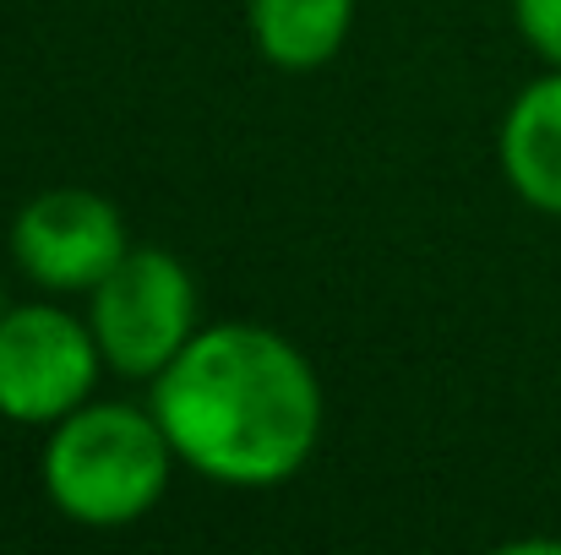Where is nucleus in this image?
<instances>
[{"instance_id": "39448f33", "label": "nucleus", "mask_w": 561, "mask_h": 555, "mask_svg": "<svg viewBox=\"0 0 561 555\" xmlns=\"http://www.w3.org/2000/svg\"><path fill=\"white\" fill-rule=\"evenodd\" d=\"M126 251H131V229L121 207L88 185L38 190L11 218V262L44 294L88 300Z\"/></svg>"}, {"instance_id": "1a4fd4ad", "label": "nucleus", "mask_w": 561, "mask_h": 555, "mask_svg": "<svg viewBox=\"0 0 561 555\" xmlns=\"http://www.w3.org/2000/svg\"><path fill=\"white\" fill-rule=\"evenodd\" d=\"M0 311H5V294H0Z\"/></svg>"}, {"instance_id": "f03ea898", "label": "nucleus", "mask_w": 561, "mask_h": 555, "mask_svg": "<svg viewBox=\"0 0 561 555\" xmlns=\"http://www.w3.org/2000/svg\"><path fill=\"white\" fill-rule=\"evenodd\" d=\"M175 469L181 458L159 414L148 403H121V397H88L82 408H71L44 430L38 452L44 501L66 523L99 534L142 523L164 501Z\"/></svg>"}, {"instance_id": "20e7f679", "label": "nucleus", "mask_w": 561, "mask_h": 555, "mask_svg": "<svg viewBox=\"0 0 561 555\" xmlns=\"http://www.w3.org/2000/svg\"><path fill=\"white\" fill-rule=\"evenodd\" d=\"M99 370L104 355L88 316H71L55 300L0 311V419L49 430L93 397Z\"/></svg>"}, {"instance_id": "423d86ee", "label": "nucleus", "mask_w": 561, "mask_h": 555, "mask_svg": "<svg viewBox=\"0 0 561 555\" xmlns=\"http://www.w3.org/2000/svg\"><path fill=\"white\" fill-rule=\"evenodd\" d=\"M496 159L513 196L546 218H561V71L535 77L502 115Z\"/></svg>"}, {"instance_id": "7ed1b4c3", "label": "nucleus", "mask_w": 561, "mask_h": 555, "mask_svg": "<svg viewBox=\"0 0 561 555\" xmlns=\"http://www.w3.org/2000/svg\"><path fill=\"white\" fill-rule=\"evenodd\" d=\"M88 327L104 370L126 381H159L196 338V278L164 245H131L88 294Z\"/></svg>"}, {"instance_id": "f257e3e1", "label": "nucleus", "mask_w": 561, "mask_h": 555, "mask_svg": "<svg viewBox=\"0 0 561 555\" xmlns=\"http://www.w3.org/2000/svg\"><path fill=\"white\" fill-rule=\"evenodd\" d=\"M181 469L224 490L289 485L322 447L328 397L295 338L262 322L196 327L159 381H148Z\"/></svg>"}, {"instance_id": "0eeeda50", "label": "nucleus", "mask_w": 561, "mask_h": 555, "mask_svg": "<svg viewBox=\"0 0 561 555\" xmlns=\"http://www.w3.org/2000/svg\"><path fill=\"white\" fill-rule=\"evenodd\" d=\"M251 44L278 71L328 66L355 33V0H245Z\"/></svg>"}, {"instance_id": "6e6552de", "label": "nucleus", "mask_w": 561, "mask_h": 555, "mask_svg": "<svg viewBox=\"0 0 561 555\" xmlns=\"http://www.w3.org/2000/svg\"><path fill=\"white\" fill-rule=\"evenodd\" d=\"M513 27L546 66L561 71V0H513Z\"/></svg>"}]
</instances>
